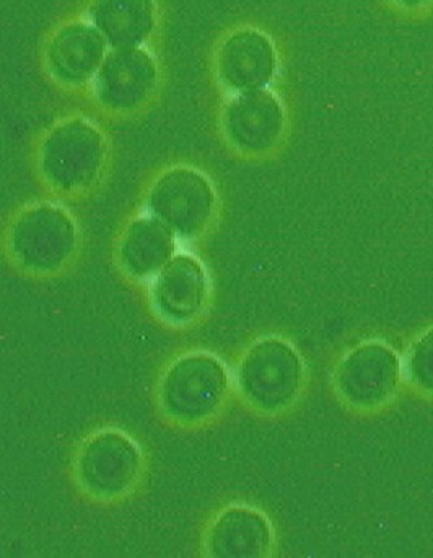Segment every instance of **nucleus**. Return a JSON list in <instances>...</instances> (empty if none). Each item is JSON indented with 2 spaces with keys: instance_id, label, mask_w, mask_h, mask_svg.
<instances>
[{
  "instance_id": "1",
  "label": "nucleus",
  "mask_w": 433,
  "mask_h": 558,
  "mask_svg": "<svg viewBox=\"0 0 433 558\" xmlns=\"http://www.w3.org/2000/svg\"><path fill=\"white\" fill-rule=\"evenodd\" d=\"M235 397L232 367L208 348L178 351L153 384L160 422L178 432H202L222 422Z\"/></svg>"
},
{
  "instance_id": "2",
  "label": "nucleus",
  "mask_w": 433,
  "mask_h": 558,
  "mask_svg": "<svg viewBox=\"0 0 433 558\" xmlns=\"http://www.w3.org/2000/svg\"><path fill=\"white\" fill-rule=\"evenodd\" d=\"M149 465L146 446L129 429L103 425L75 445L69 478L82 500L111 508L126 504L143 488Z\"/></svg>"
},
{
  "instance_id": "3",
  "label": "nucleus",
  "mask_w": 433,
  "mask_h": 558,
  "mask_svg": "<svg viewBox=\"0 0 433 558\" xmlns=\"http://www.w3.org/2000/svg\"><path fill=\"white\" fill-rule=\"evenodd\" d=\"M236 399L251 415L264 420L287 416L297 409L308 386L304 354L285 335H259L233 364Z\"/></svg>"
},
{
  "instance_id": "4",
  "label": "nucleus",
  "mask_w": 433,
  "mask_h": 558,
  "mask_svg": "<svg viewBox=\"0 0 433 558\" xmlns=\"http://www.w3.org/2000/svg\"><path fill=\"white\" fill-rule=\"evenodd\" d=\"M84 244L81 222L58 202H32L16 209L3 228V255L13 270L46 279L65 274Z\"/></svg>"
},
{
  "instance_id": "5",
  "label": "nucleus",
  "mask_w": 433,
  "mask_h": 558,
  "mask_svg": "<svg viewBox=\"0 0 433 558\" xmlns=\"http://www.w3.org/2000/svg\"><path fill=\"white\" fill-rule=\"evenodd\" d=\"M110 162L107 134L87 117L64 118L39 141L36 170L55 198L81 199L103 182Z\"/></svg>"
},
{
  "instance_id": "6",
  "label": "nucleus",
  "mask_w": 433,
  "mask_h": 558,
  "mask_svg": "<svg viewBox=\"0 0 433 558\" xmlns=\"http://www.w3.org/2000/svg\"><path fill=\"white\" fill-rule=\"evenodd\" d=\"M146 211L165 222L180 242H198L214 229L220 196L208 173L191 166L163 170L146 193Z\"/></svg>"
},
{
  "instance_id": "7",
  "label": "nucleus",
  "mask_w": 433,
  "mask_h": 558,
  "mask_svg": "<svg viewBox=\"0 0 433 558\" xmlns=\"http://www.w3.org/2000/svg\"><path fill=\"white\" fill-rule=\"evenodd\" d=\"M214 286L205 262L191 252H178L150 281V314L163 327L188 331L205 322L211 311Z\"/></svg>"
},
{
  "instance_id": "8",
  "label": "nucleus",
  "mask_w": 433,
  "mask_h": 558,
  "mask_svg": "<svg viewBox=\"0 0 433 558\" xmlns=\"http://www.w3.org/2000/svg\"><path fill=\"white\" fill-rule=\"evenodd\" d=\"M274 521L261 507L230 501L206 521L199 539L205 558H271L277 554Z\"/></svg>"
},
{
  "instance_id": "9",
  "label": "nucleus",
  "mask_w": 433,
  "mask_h": 558,
  "mask_svg": "<svg viewBox=\"0 0 433 558\" xmlns=\"http://www.w3.org/2000/svg\"><path fill=\"white\" fill-rule=\"evenodd\" d=\"M287 130V110L271 88L230 95L220 113L223 140L246 157L265 156L282 143Z\"/></svg>"
},
{
  "instance_id": "10",
  "label": "nucleus",
  "mask_w": 433,
  "mask_h": 558,
  "mask_svg": "<svg viewBox=\"0 0 433 558\" xmlns=\"http://www.w3.org/2000/svg\"><path fill=\"white\" fill-rule=\"evenodd\" d=\"M159 87V61L146 46L110 49L91 82V95L101 110L131 114L147 107Z\"/></svg>"
},
{
  "instance_id": "11",
  "label": "nucleus",
  "mask_w": 433,
  "mask_h": 558,
  "mask_svg": "<svg viewBox=\"0 0 433 558\" xmlns=\"http://www.w3.org/2000/svg\"><path fill=\"white\" fill-rule=\"evenodd\" d=\"M214 71L220 87L230 95L271 87L279 74L274 39L258 28L235 29L216 48Z\"/></svg>"
},
{
  "instance_id": "12",
  "label": "nucleus",
  "mask_w": 433,
  "mask_h": 558,
  "mask_svg": "<svg viewBox=\"0 0 433 558\" xmlns=\"http://www.w3.org/2000/svg\"><path fill=\"white\" fill-rule=\"evenodd\" d=\"M175 232L150 213L134 216L117 232L113 258L117 271L133 284H150L178 254Z\"/></svg>"
},
{
  "instance_id": "13",
  "label": "nucleus",
  "mask_w": 433,
  "mask_h": 558,
  "mask_svg": "<svg viewBox=\"0 0 433 558\" xmlns=\"http://www.w3.org/2000/svg\"><path fill=\"white\" fill-rule=\"evenodd\" d=\"M110 49L107 38L88 20L64 23L46 43V71L62 87L91 85Z\"/></svg>"
},
{
  "instance_id": "14",
  "label": "nucleus",
  "mask_w": 433,
  "mask_h": 558,
  "mask_svg": "<svg viewBox=\"0 0 433 558\" xmlns=\"http://www.w3.org/2000/svg\"><path fill=\"white\" fill-rule=\"evenodd\" d=\"M156 0H91L87 20L107 38L111 49L140 48L157 28Z\"/></svg>"
},
{
  "instance_id": "15",
  "label": "nucleus",
  "mask_w": 433,
  "mask_h": 558,
  "mask_svg": "<svg viewBox=\"0 0 433 558\" xmlns=\"http://www.w3.org/2000/svg\"><path fill=\"white\" fill-rule=\"evenodd\" d=\"M389 2L405 7V9H416V7L425 5V3L431 2V0H389Z\"/></svg>"
}]
</instances>
